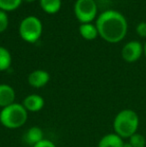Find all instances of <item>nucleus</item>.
<instances>
[{
	"mask_svg": "<svg viewBox=\"0 0 146 147\" xmlns=\"http://www.w3.org/2000/svg\"><path fill=\"white\" fill-rule=\"evenodd\" d=\"M96 28L101 38L109 43H117L126 36L128 24L122 13L116 10H106L96 19Z\"/></svg>",
	"mask_w": 146,
	"mask_h": 147,
	"instance_id": "1",
	"label": "nucleus"
},
{
	"mask_svg": "<svg viewBox=\"0 0 146 147\" xmlns=\"http://www.w3.org/2000/svg\"><path fill=\"white\" fill-rule=\"evenodd\" d=\"M139 127V116L132 109L119 111L113 120L114 133L121 138H129L137 132Z\"/></svg>",
	"mask_w": 146,
	"mask_h": 147,
	"instance_id": "2",
	"label": "nucleus"
},
{
	"mask_svg": "<svg viewBox=\"0 0 146 147\" xmlns=\"http://www.w3.org/2000/svg\"><path fill=\"white\" fill-rule=\"evenodd\" d=\"M27 118L28 111L21 103L14 102L0 111V123L8 129L20 128L26 123Z\"/></svg>",
	"mask_w": 146,
	"mask_h": 147,
	"instance_id": "3",
	"label": "nucleus"
},
{
	"mask_svg": "<svg viewBox=\"0 0 146 147\" xmlns=\"http://www.w3.org/2000/svg\"><path fill=\"white\" fill-rule=\"evenodd\" d=\"M43 26L36 16H27L19 25L20 37L28 43H35L42 35Z\"/></svg>",
	"mask_w": 146,
	"mask_h": 147,
	"instance_id": "4",
	"label": "nucleus"
},
{
	"mask_svg": "<svg viewBox=\"0 0 146 147\" xmlns=\"http://www.w3.org/2000/svg\"><path fill=\"white\" fill-rule=\"evenodd\" d=\"M74 14L81 24L91 23L97 16L95 0H76L74 4Z\"/></svg>",
	"mask_w": 146,
	"mask_h": 147,
	"instance_id": "5",
	"label": "nucleus"
},
{
	"mask_svg": "<svg viewBox=\"0 0 146 147\" xmlns=\"http://www.w3.org/2000/svg\"><path fill=\"white\" fill-rule=\"evenodd\" d=\"M143 54V45L139 41H129L121 50L123 60L128 63L136 62Z\"/></svg>",
	"mask_w": 146,
	"mask_h": 147,
	"instance_id": "6",
	"label": "nucleus"
},
{
	"mask_svg": "<svg viewBox=\"0 0 146 147\" xmlns=\"http://www.w3.org/2000/svg\"><path fill=\"white\" fill-rule=\"evenodd\" d=\"M28 84L34 88H42L50 80V75L47 71L42 69H37L32 71L28 75Z\"/></svg>",
	"mask_w": 146,
	"mask_h": 147,
	"instance_id": "7",
	"label": "nucleus"
},
{
	"mask_svg": "<svg viewBox=\"0 0 146 147\" xmlns=\"http://www.w3.org/2000/svg\"><path fill=\"white\" fill-rule=\"evenodd\" d=\"M45 101L41 95L29 94L23 99L22 105L28 112H38L44 107Z\"/></svg>",
	"mask_w": 146,
	"mask_h": 147,
	"instance_id": "8",
	"label": "nucleus"
},
{
	"mask_svg": "<svg viewBox=\"0 0 146 147\" xmlns=\"http://www.w3.org/2000/svg\"><path fill=\"white\" fill-rule=\"evenodd\" d=\"M16 93L8 84H0V108H4L15 102Z\"/></svg>",
	"mask_w": 146,
	"mask_h": 147,
	"instance_id": "9",
	"label": "nucleus"
},
{
	"mask_svg": "<svg viewBox=\"0 0 146 147\" xmlns=\"http://www.w3.org/2000/svg\"><path fill=\"white\" fill-rule=\"evenodd\" d=\"M22 138H23V141L27 145L33 147L35 144L44 139V134H43V131L40 127L33 126V127H30L26 130Z\"/></svg>",
	"mask_w": 146,
	"mask_h": 147,
	"instance_id": "10",
	"label": "nucleus"
},
{
	"mask_svg": "<svg viewBox=\"0 0 146 147\" xmlns=\"http://www.w3.org/2000/svg\"><path fill=\"white\" fill-rule=\"evenodd\" d=\"M124 140L116 133H109L101 137L98 147H123Z\"/></svg>",
	"mask_w": 146,
	"mask_h": 147,
	"instance_id": "11",
	"label": "nucleus"
},
{
	"mask_svg": "<svg viewBox=\"0 0 146 147\" xmlns=\"http://www.w3.org/2000/svg\"><path fill=\"white\" fill-rule=\"evenodd\" d=\"M79 33L85 40H94L98 36L96 25L92 23H82L79 26Z\"/></svg>",
	"mask_w": 146,
	"mask_h": 147,
	"instance_id": "12",
	"label": "nucleus"
},
{
	"mask_svg": "<svg viewBox=\"0 0 146 147\" xmlns=\"http://www.w3.org/2000/svg\"><path fill=\"white\" fill-rule=\"evenodd\" d=\"M43 11L48 14H55L60 10L62 1L61 0H39Z\"/></svg>",
	"mask_w": 146,
	"mask_h": 147,
	"instance_id": "13",
	"label": "nucleus"
},
{
	"mask_svg": "<svg viewBox=\"0 0 146 147\" xmlns=\"http://www.w3.org/2000/svg\"><path fill=\"white\" fill-rule=\"evenodd\" d=\"M12 57L9 50L3 46H0V71H6L10 68Z\"/></svg>",
	"mask_w": 146,
	"mask_h": 147,
	"instance_id": "14",
	"label": "nucleus"
},
{
	"mask_svg": "<svg viewBox=\"0 0 146 147\" xmlns=\"http://www.w3.org/2000/svg\"><path fill=\"white\" fill-rule=\"evenodd\" d=\"M23 0H0V10L2 11H13L21 5Z\"/></svg>",
	"mask_w": 146,
	"mask_h": 147,
	"instance_id": "15",
	"label": "nucleus"
},
{
	"mask_svg": "<svg viewBox=\"0 0 146 147\" xmlns=\"http://www.w3.org/2000/svg\"><path fill=\"white\" fill-rule=\"evenodd\" d=\"M128 142L132 145V147H145L146 138L144 137V135L136 132L131 137L128 138Z\"/></svg>",
	"mask_w": 146,
	"mask_h": 147,
	"instance_id": "16",
	"label": "nucleus"
},
{
	"mask_svg": "<svg viewBox=\"0 0 146 147\" xmlns=\"http://www.w3.org/2000/svg\"><path fill=\"white\" fill-rule=\"evenodd\" d=\"M9 24V19H8V15L5 11L0 10V33L4 32L8 27Z\"/></svg>",
	"mask_w": 146,
	"mask_h": 147,
	"instance_id": "17",
	"label": "nucleus"
},
{
	"mask_svg": "<svg viewBox=\"0 0 146 147\" xmlns=\"http://www.w3.org/2000/svg\"><path fill=\"white\" fill-rule=\"evenodd\" d=\"M136 33L140 37L145 38V37H146V22L145 21H142V22H140V23L137 24Z\"/></svg>",
	"mask_w": 146,
	"mask_h": 147,
	"instance_id": "18",
	"label": "nucleus"
},
{
	"mask_svg": "<svg viewBox=\"0 0 146 147\" xmlns=\"http://www.w3.org/2000/svg\"><path fill=\"white\" fill-rule=\"evenodd\" d=\"M33 147H56L55 146V144L53 143L51 140H49V139H43V140H41L40 142H38L37 144H35Z\"/></svg>",
	"mask_w": 146,
	"mask_h": 147,
	"instance_id": "19",
	"label": "nucleus"
},
{
	"mask_svg": "<svg viewBox=\"0 0 146 147\" xmlns=\"http://www.w3.org/2000/svg\"><path fill=\"white\" fill-rule=\"evenodd\" d=\"M123 147H132V145H131V144L129 143L128 141H127V142H124V144H123Z\"/></svg>",
	"mask_w": 146,
	"mask_h": 147,
	"instance_id": "20",
	"label": "nucleus"
},
{
	"mask_svg": "<svg viewBox=\"0 0 146 147\" xmlns=\"http://www.w3.org/2000/svg\"><path fill=\"white\" fill-rule=\"evenodd\" d=\"M143 54H144V56L146 57V42L144 43V45H143Z\"/></svg>",
	"mask_w": 146,
	"mask_h": 147,
	"instance_id": "21",
	"label": "nucleus"
},
{
	"mask_svg": "<svg viewBox=\"0 0 146 147\" xmlns=\"http://www.w3.org/2000/svg\"><path fill=\"white\" fill-rule=\"evenodd\" d=\"M24 1H26V2H33V1H35V0H24Z\"/></svg>",
	"mask_w": 146,
	"mask_h": 147,
	"instance_id": "22",
	"label": "nucleus"
}]
</instances>
